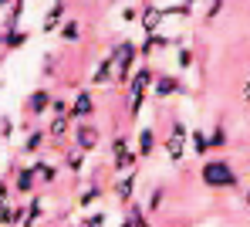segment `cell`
<instances>
[{"label": "cell", "instance_id": "obj_1", "mask_svg": "<svg viewBox=\"0 0 250 227\" xmlns=\"http://www.w3.org/2000/svg\"><path fill=\"white\" fill-rule=\"evenodd\" d=\"M203 183L207 186H237V173L230 170V163H223V159H209L203 163Z\"/></svg>", "mask_w": 250, "mask_h": 227}, {"label": "cell", "instance_id": "obj_2", "mask_svg": "<svg viewBox=\"0 0 250 227\" xmlns=\"http://www.w3.org/2000/svg\"><path fill=\"white\" fill-rule=\"evenodd\" d=\"M183 146H186V129L176 122V126H172V133H169V139H166V153H169V159H172V163H179V159H183Z\"/></svg>", "mask_w": 250, "mask_h": 227}, {"label": "cell", "instance_id": "obj_3", "mask_svg": "<svg viewBox=\"0 0 250 227\" xmlns=\"http://www.w3.org/2000/svg\"><path fill=\"white\" fill-rule=\"evenodd\" d=\"M112 153H115V170H132V163H135V153L128 149L125 136H115V142H112Z\"/></svg>", "mask_w": 250, "mask_h": 227}, {"label": "cell", "instance_id": "obj_4", "mask_svg": "<svg viewBox=\"0 0 250 227\" xmlns=\"http://www.w3.org/2000/svg\"><path fill=\"white\" fill-rule=\"evenodd\" d=\"M149 78H152V75H149L146 68L132 75V105H128V112H132V115H135V112H139V105H142V91H146V85H149Z\"/></svg>", "mask_w": 250, "mask_h": 227}, {"label": "cell", "instance_id": "obj_5", "mask_svg": "<svg viewBox=\"0 0 250 227\" xmlns=\"http://www.w3.org/2000/svg\"><path fill=\"white\" fill-rule=\"evenodd\" d=\"M91 112H95V102H91V95H88V91H82V95L75 98V105L68 109V115H71V119H84V115H91Z\"/></svg>", "mask_w": 250, "mask_h": 227}, {"label": "cell", "instance_id": "obj_6", "mask_svg": "<svg viewBox=\"0 0 250 227\" xmlns=\"http://www.w3.org/2000/svg\"><path fill=\"white\" fill-rule=\"evenodd\" d=\"M75 133H78V149H82V153L98 146V129H91V126H78Z\"/></svg>", "mask_w": 250, "mask_h": 227}, {"label": "cell", "instance_id": "obj_7", "mask_svg": "<svg viewBox=\"0 0 250 227\" xmlns=\"http://www.w3.org/2000/svg\"><path fill=\"white\" fill-rule=\"evenodd\" d=\"M47 105H51V91H47V89H38L34 95H31V98H27V109H31L34 115H41Z\"/></svg>", "mask_w": 250, "mask_h": 227}, {"label": "cell", "instance_id": "obj_8", "mask_svg": "<svg viewBox=\"0 0 250 227\" xmlns=\"http://www.w3.org/2000/svg\"><path fill=\"white\" fill-rule=\"evenodd\" d=\"M14 190H21V193H31V190H34V170H31V166L17 170V177H14Z\"/></svg>", "mask_w": 250, "mask_h": 227}, {"label": "cell", "instance_id": "obj_9", "mask_svg": "<svg viewBox=\"0 0 250 227\" xmlns=\"http://www.w3.org/2000/svg\"><path fill=\"white\" fill-rule=\"evenodd\" d=\"M159 21H163V10H146L142 14V27H146V34H156V27H159Z\"/></svg>", "mask_w": 250, "mask_h": 227}, {"label": "cell", "instance_id": "obj_10", "mask_svg": "<svg viewBox=\"0 0 250 227\" xmlns=\"http://www.w3.org/2000/svg\"><path fill=\"white\" fill-rule=\"evenodd\" d=\"M61 14H64V0H58V3L51 7V14L44 17V31H54V27H58V21H61Z\"/></svg>", "mask_w": 250, "mask_h": 227}, {"label": "cell", "instance_id": "obj_11", "mask_svg": "<svg viewBox=\"0 0 250 227\" xmlns=\"http://www.w3.org/2000/svg\"><path fill=\"white\" fill-rule=\"evenodd\" d=\"M51 139H61L68 133V115H54V122H51V129H44Z\"/></svg>", "mask_w": 250, "mask_h": 227}, {"label": "cell", "instance_id": "obj_12", "mask_svg": "<svg viewBox=\"0 0 250 227\" xmlns=\"http://www.w3.org/2000/svg\"><path fill=\"white\" fill-rule=\"evenodd\" d=\"M24 41H27V34L14 27V31H7V38H3V47H7V51H14V47H21Z\"/></svg>", "mask_w": 250, "mask_h": 227}, {"label": "cell", "instance_id": "obj_13", "mask_svg": "<svg viewBox=\"0 0 250 227\" xmlns=\"http://www.w3.org/2000/svg\"><path fill=\"white\" fill-rule=\"evenodd\" d=\"M108 75H112V58H105V61L98 65V71H95V78H91V82H95V85H105V82H112Z\"/></svg>", "mask_w": 250, "mask_h": 227}, {"label": "cell", "instance_id": "obj_14", "mask_svg": "<svg viewBox=\"0 0 250 227\" xmlns=\"http://www.w3.org/2000/svg\"><path fill=\"white\" fill-rule=\"evenodd\" d=\"M31 170H34V177H41L44 183H51V180H54V166H47L44 159H34V166H31Z\"/></svg>", "mask_w": 250, "mask_h": 227}, {"label": "cell", "instance_id": "obj_15", "mask_svg": "<svg viewBox=\"0 0 250 227\" xmlns=\"http://www.w3.org/2000/svg\"><path fill=\"white\" fill-rule=\"evenodd\" d=\"M132 186H135V177H132V173H128L125 180L115 183V193H119V200H128V197H132Z\"/></svg>", "mask_w": 250, "mask_h": 227}, {"label": "cell", "instance_id": "obj_16", "mask_svg": "<svg viewBox=\"0 0 250 227\" xmlns=\"http://www.w3.org/2000/svg\"><path fill=\"white\" fill-rule=\"evenodd\" d=\"M152 146H156L152 129H142V133H139V153H142V156H149V153H152Z\"/></svg>", "mask_w": 250, "mask_h": 227}, {"label": "cell", "instance_id": "obj_17", "mask_svg": "<svg viewBox=\"0 0 250 227\" xmlns=\"http://www.w3.org/2000/svg\"><path fill=\"white\" fill-rule=\"evenodd\" d=\"M64 166H68V170H75V173H82V166H84V153H82V149L68 153V156H64Z\"/></svg>", "mask_w": 250, "mask_h": 227}, {"label": "cell", "instance_id": "obj_18", "mask_svg": "<svg viewBox=\"0 0 250 227\" xmlns=\"http://www.w3.org/2000/svg\"><path fill=\"white\" fill-rule=\"evenodd\" d=\"M44 136H47L44 129H38V133H31V136H27V142H24V149H27V153H34V149H41Z\"/></svg>", "mask_w": 250, "mask_h": 227}, {"label": "cell", "instance_id": "obj_19", "mask_svg": "<svg viewBox=\"0 0 250 227\" xmlns=\"http://www.w3.org/2000/svg\"><path fill=\"white\" fill-rule=\"evenodd\" d=\"M78 34H82V27H78V21H68V24L61 27V38H64V41H75Z\"/></svg>", "mask_w": 250, "mask_h": 227}, {"label": "cell", "instance_id": "obj_20", "mask_svg": "<svg viewBox=\"0 0 250 227\" xmlns=\"http://www.w3.org/2000/svg\"><path fill=\"white\" fill-rule=\"evenodd\" d=\"M98 197H102V186H91V190H84V193H82V200H78V204L88 207V204H95Z\"/></svg>", "mask_w": 250, "mask_h": 227}, {"label": "cell", "instance_id": "obj_21", "mask_svg": "<svg viewBox=\"0 0 250 227\" xmlns=\"http://www.w3.org/2000/svg\"><path fill=\"white\" fill-rule=\"evenodd\" d=\"M176 89H179V85H176L172 78H163V82L156 85V95H169V91H176Z\"/></svg>", "mask_w": 250, "mask_h": 227}, {"label": "cell", "instance_id": "obj_22", "mask_svg": "<svg viewBox=\"0 0 250 227\" xmlns=\"http://www.w3.org/2000/svg\"><path fill=\"white\" fill-rule=\"evenodd\" d=\"M54 115H68V102H61V98H51V105H47Z\"/></svg>", "mask_w": 250, "mask_h": 227}, {"label": "cell", "instance_id": "obj_23", "mask_svg": "<svg viewBox=\"0 0 250 227\" xmlns=\"http://www.w3.org/2000/svg\"><path fill=\"white\" fill-rule=\"evenodd\" d=\"M193 142H196V153H200V156H203V153H207V136H203V133H196V136H193Z\"/></svg>", "mask_w": 250, "mask_h": 227}, {"label": "cell", "instance_id": "obj_24", "mask_svg": "<svg viewBox=\"0 0 250 227\" xmlns=\"http://www.w3.org/2000/svg\"><path fill=\"white\" fill-rule=\"evenodd\" d=\"M84 227H105V214H91V217L84 221Z\"/></svg>", "mask_w": 250, "mask_h": 227}, {"label": "cell", "instance_id": "obj_25", "mask_svg": "<svg viewBox=\"0 0 250 227\" xmlns=\"http://www.w3.org/2000/svg\"><path fill=\"white\" fill-rule=\"evenodd\" d=\"M10 129H14V122H10V119H3V122H0V136L10 139Z\"/></svg>", "mask_w": 250, "mask_h": 227}, {"label": "cell", "instance_id": "obj_26", "mask_svg": "<svg viewBox=\"0 0 250 227\" xmlns=\"http://www.w3.org/2000/svg\"><path fill=\"white\" fill-rule=\"evenodd\" d=\"M209 142H213V146H223V142H227V136H223V129H216V133H213V139H209Z\"/></svg>", "mask_w": 250, "mask_h": 227}, {"label": "cell", "instance_id": "obj_27", "mask_svg": "<svg viewBox=\"0 0 250 227\" xmlns=\"http://www.w3.org/2000/svg\"><path fill=\"white\" fill-rule=\"evenodd\" d=\"M176 58H179V65H183V68H186V65H189V61H193V54H189V51H179V54H176Z\"/></svg>", "mask_w": 250, "mask_h": 227}, {"label": "cell", "instance_id": "obj_28", "mask_svg": "<svg viewBox=\"0 0 250 227\" xmlns=\"http://www.w3.org/2000/svg\"><path fill=\"white\" fill-rule=\"evenodd\" d=\"M7 190H10V183H0V204L7 200Z\"/></svg>", "mask_w": 250, "mask_h": 227}, {"label": "cell", "instance_id": "obj_29", "mask_svg": "<svg viewBox=\"0 0 250 227\" xmlns=\"http://www.w3.org/2000/svg\"><path fill=\"white\" fill-rule=\"evenodd\" d=\"M220 3H223V0H209V17H213V14L220 10Z\"/></svg>", "mask_w": 250, "mask_h": 227}, {"label": "cell", "instance_id": "obj_30", "mask_svg": "<svg viewBox=\"0 0 250 227\" xmlns=\"http://www.w3.org/2000/svg\"><path fill=\"white\" fill-rule=\"evenodd\" d=\"M244 102L250 105V82H244Z\"/></svg>", "mask_w": 250, "mask_h": 227}, {"label": "cell", "instance_id": "obj_31", "mask_svg": "<svg viewBox=\"0 0 250 227\" xmlns=\"http://www.w3.org/2000/svg\"><path fill=\"white\" fill-rule=\"evenodd\" d=\"M244 204H247V207H250V190H247V197H244Z\"/></svg>", "mask_w": 250, "mask_h": 227}, {"label": "cell", "instance_id": "obj_32", "mask_svg": "<svg viewBox=\"0 0 250 227\" xmlns=\"http://www.w3.org/2000/svg\"><path fill=\"white\" fill-rule=\"evenodd\" d=\"M7 3H10V0H0V7H7Z\"/></svg>", "mask_w": 250, "mask_h": 227}, {"label": "cell", "instance_id": "obj_33", "mask_svg": "<svg viewBox=\"0 0 250 227\" xmlns=\"http://www.w3.org/2000/svg\"><path fill=\"white\" fill-rule=\"evenodd\" d=\"M122 227H135V224H128V221H125V224H122Z\"/></svg>", "mask_w": 250, "mask_h": 227}, {"label": "cell", "instance_id": "obj_34", "mask_svg": "<svg viewBox=\"0 0 250 227\" xmlns=\"http://www.w3.org/2000/svg\"><path fill=\"white\" fill-rule=\"evenodd\" d=\"M0 45H3V34H0Z\"/></svg>", "mask_w": 250, "mask_h": 227}]
</instances>
